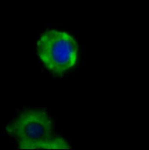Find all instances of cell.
Segmentation results:
<instances>
[{"label": "cell", "instance_id": "1", "mask_svg": "<svg viewBox=\"0 0 149 150\" xmlns=\"http://www.w3.org/2000/svg\"><path fill=\"white\" fill-rule=\"evenodd\" d=\"M19 149H68V143L54 132L50 115L41 109L25 110L6 127Z\"/></svg>", "mask_w": 149, "mask_h": 150}, {"label": "cell", "instance_id": "2", "mask_svg": "<svg viewBox=\"0 0 149 150\" xmlns=\"http://www.w3.org/2000/svg\"><path fill=\"white\" fill-rule=\"evenodd\" d=\"M78 45L69 33L56 29L43 32L36 43L37 54L53 74L64 75L76 65Z\"/></svg>", "mask_w": 149, "mask_h": 150}]
</instances>
